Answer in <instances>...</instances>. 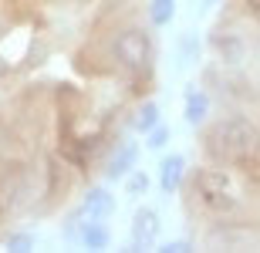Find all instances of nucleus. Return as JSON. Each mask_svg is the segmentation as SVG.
Returning <instances> with one entry per match:
<instances>
[{
  "instance_id": "9b49d317",
  "label": "nucleus",
  "mask_w": 260,
  "mask_h": 253,
  "mask_svg": "<svg viewBox=\"0 0 260 253\" xmlns=\"http://www.w3.org/2000/svg\"><path fill=\"white\" fill-rule=\"evenodd\" d=\"M183 115H186V122H189V125H196V128H203L206 122H210V95H206L200 85H189V88H186Z\"/></svg>"
},
{
  "instance_id": "6e6552de",
  "label": "nucleus",
  "mask_w": 260,
  "mask_h": 253,
  "mask_svg": "<svg viewBox=\"0 0 260 253\" xmlns=\"http://www.w3.org/2000/svg\"><path fill=\"white\" fill-rule=\"evenodd\" d=\"M210 44H213V51L220 54V61L223 64H243L247 61V54H250V44L243 41V34L240 30H216L210 38Z\"/></svg>"
},
{
  "instance_id": "a211bd4d",
  "label": "nucleus",
  "mask_w": 260,
  "mask_h": 253,
  "mask_svg": "<svg viewBox=\"0 0 260 253\" xmlns=\"http://www.w3.org/2000/svg\"><path fill=\"white\" fill-rule=\"evenodd\" d=\"M145 142H149V149H166V142H169V128L159 122L152 132H145Z\"/></svg>"
},
{
  "instance_id": "f3484780",
  "label": "nucleus",
  "mask_w": 260,
  "mask_h": 253,
  "mask_svg": "<svg viewBox=\"0 0 260 253\" xmlns=\"http://www.w3.org/2000/svg\"><path fill=\"white\" fill-rule=\"evenodd\" d=\"M7 246L14 253H27V250H34V236L24 233V230H20V233H10L7 236Z\"/></svg>"
},
{
  "instance_id": "ddd939ff",
  "label": "nucleus",
  "mask_w": 260,
  "mask_h": 253,
  "mask_svg": "<svg viewBox=\"0 0 260 253\" xmlns=\"http://www.w3.org/2000/svg\"><path fill=\"white\" fill-rule=\"evenodd\" d=\"M78 243L85 246V250H108V246H112V230L105 226V220H88L85 216Z\"/></svg>"
},
{
  "instance_id": "7ed1b4c3",
  "label": "nucleus",
  "mask_w": 260,
  "mask_h": 253,
  "mask_svg": "<svg viewBox=\"0 0 260 253\" xmlns=\"http://www.w3.org/2000/svg\"><path fill=\"white\" fill-rule=\"evenodd\" d=\"M189 193H193L196 206H203L210 216H226L240 209V196H237V186H233L226 166H200L189 175Z\"/></svg>"
},
{
  "instance_id": "1a4fd4ad",
  "label": "nucleus",
  "mask_w": 260,
  "mask_h": 253,
  "mask_svg": "<svg viewBox=\"0 0 260 253\" xmlns=\"http://www.w3.org/2000/svg\"><path fill=\"white\" fill-rule=\"evenodd\" d=\"M139 166V146L135 142H128V138H122L115 149H112V156H108V162H105V179H125L132 169Z\"/></svg>"
},
{
  "instance_id": "b1692460",
  "label": "nucleus",
  "mask_w": 260,
  "mask_h": 253,
  "mask_svg": "<svg viewBox=\"0 0 260 253\" xmlns=\"http://www.w3.org/2000/svg\"><path fill=\"white\" fill-rule=\"evenodd\" d=\"M206 4H213V0H206Z\"/></svg>"
},
{
  "instance_id": "412c9836",
  "label": "nucleus",
  "mask_w": 260,
  "mask_h": 253,
  "mask_svg": "<svg viewBox=\"0 0 260 253\" xmlns=\"http://www.w3.org/2000/svg\"><path fill=\"white\" fill-rule=\"evenodd\" d=\"M159 250L162 253H183V250H189V240H173V243H162Z\"/></svg>"
},
{
  "instance_id": "f03ea898",
  "label": "nucleus",
  "mask_w": 260,
  "mask_h": 253,
  "mask_svg": "<svg viewBox=\"0 0 260 253\" xmlns=\"http://www.w3.org/2000/svg\"><path fill=\"white\" fill-rule=\"evenodd\" d=\"M105 54H108V61H112V68L132 85V91H142L145 81H152L155 44H152V34L145 27H139V24L118 27L115 34L108 38Z\"/></svg>"
},
{
  "instance_id": "aec40b11",
  "label": "nucleus",
  "mask_w": 260,
  "mask_h": 253,
  "mask_svg": "<svg viewBox=\"0 0 260 253\" xmlns=\"http://www.w3.org/2000/svg\"><path fill=\"white\" fill-rule=\"evenodd\" d=\"M240 7H243V14L260 27V0H240Z\"/></svg>"
},
{
  "instance_id": "0eeeda50",
  "label": "nucleus",
  "mask_w": 260,
  "mask_h": 253,
  "mask_svg": "<svg viewBox=\"0 0 260 253\" xmlns=\"http://www.w3.org/2000/svg\"><path fill=\"white\" fill-rule=\"evenodd\" d=\"M159 233H162V220L152 206H139L132 213V226H128V236H132V250H152L159 243Z\"/></svg>"
},
{
  "instance_id": "9d476101",
  "label": "nucleus",
  "mask_w": 260,
  "mask_h": 253,
  "mask_svg": "<svg viewBox=\"0 0 260 253\" xmlns=\"http://www.w3.org/2000/svg\"><path fill=\"white\" fill-rule=\"evenodd\" d=\"M78 209H81L88 220H108V216L115 213V196H112V189H105V186H95V189L85 193V199H81Z\"/></svg>"
},
{
  "instance_id": "39448f33",
  "label": "nucleus",
  "mask_w": 260,
  "mask_h": 253,
  "mask_svg": "<svg viewBox=\"0 0 260 253\" xmlns=\"http://www.w3.org/2000/svg\"><path fill=\"white\" fill-rule=\"evenodd\" d=\"M68 162L54 152V156H44V169H41V196H44V203L38 206L41 213H51L54 206L71 193V172H68Z\"/></svg>"
},
{
  "instance_id": "dca6fc26",
  "label": "nucleus",
  "mask_w": 260,
  "mask_h": 253,
  "mask_svg": "<svg viewBox=\"0 0 260 253\" xmlns=\"http://www.w3.org/2000/svg\"><path fill=\"white\" fill-rule=\"evenodd\" d=\"M149 193V172H142V169H132V172L125 175V196H132V199H139V196Z\"/></svg>"
},
{
  "instance_id": "f257e3e1",
  "label": "nucleus",
  "mask_w": 260,
  "mask_h": 253,
  "mask_svg": "<svg viewBox=\"0 0 260 253\" xmlns=\"http://www.w3.org/2000/svg\"><path fill=\"white\" fill-rule=\"evenodd\" d=\"M200 152L206 162L226 169H243L260 152V125L240 112H226L220 118H210L200 128Z\"/></svg>"
},
{
  "instance_id": "20e7f679",
  "label": "nucleus",
  "mask_w": 260,
  "mask_h": 253,
  "mask_svg": "<svg viewBox=\"0 0 260 253\" xmlns=\"http://www.w3.org/2000/svg\"><path fill=\"white\" fill-rule=\"evenodd\" d=\"M0 193L7 203V213H24V209H38L41 206V179L38 169H30L27 162H4V175H0Z\"/></svg>"
},
{
  "instance_id": "423d86ee",
  "label": "nucleus",
  "mask_w": 260,
  "mask_h": 253,
  "mask_svg": "<svg viewBox=\"0 0 260 253\" xmlns=\"http://www.w3.org/2000/svg\"><path fill=\"white\" fill-rule=\"evenodd\" d=\"M54 112H58V135L68 138L78 132V122L85 118L88 112V98L71 85H61L54 91Z\"/></svg>"
},
{
  "instance_id": "4be33fe9",
  "label": "nucleus",
  "mask_w": 260,
  "mask_h": 253,
  "mask_svg": "<svg viewBox=\"0 0 260 253\" xmlns=\"http://www.w3.org/2000/svg\"><path fill=\"white\" fill-rule=\"evenodd\" d=\"M10 68H14V64H10V61H7V58H0V78H4V75H7V71H10Z\"/></svg>"
},
{
  "instance_id": "f8f14e48",
  "label": "nucleus",
  "mask_w": 260,
  "mask_h": 253,
  "mask_svg": "<svg viewBox=\"0 0 260 253\" xmlns=\"http://www.w3.org/2000/svg\"><path fill=\"white\" fill-rule=\"evenodd\" d=\"M183 175H186V159L176 152V156H166L159 162V186H162L166 196H173L179 186H183Z\"/></svg>"
},
{
  "instance_id": "4468645a",
  "label": "nucleus",
  "mask_w": 260,
  "mask_h": 253,
  "mask_svg": "<svg viewBox=\"0 0 260 253\" xmlns=\"http://www.w3.org/2000/svg\"><path fill=\"white\" fill-rule=\"evenodd\" d=\"M159 122H162L159 105H155V101H142V105H139V112H135V118H132V128L139 132V135H145V132H152Z\"/></svg>"
},
{
  "instance_id": "6ab92c4d",
  "label": "nucleus",
  "mask_w": 260,
  "mask_h": 253,
  "mask_svg": "<svg viewBox=\"0 0 260 253\" xmlns=\"http://www.w3.org/2000/svg\"><path fill=\"white\" fill-rule=\"evenodd\" d=\"M243 172H247L250 186H257V189H260V152H257V159H250V162L243 166Z\"/></svg>"
},
{
  "instance_id": "2eb2a0df",
  "label": "nucleus",
  "mask_w": 260,
  "mask_h": 253,
  "mask_svg": "<svg viewBox=\"0 0 260 253\" xmlns=\"http://www.w3.org/2000/svg\"><path fill=\"white\" fill-rule=\"evenodd\" d=\"M145 14H149V24L152 27H169L173 17H176V0H149Z\"/></svg>"
},
{
  "instance_id": "5701e85b",
  "label": "nucleus",
  "mask_w": 260,
  "mask_h": 253,
  "mask_svg": "<svg viewBox=\"0 0 260 253\" xmlns=\"http://www.w3.org/2000/svg\"><path fill=\"white\" fill-rule=\"evenodd\" d=\"M7 216V203H4V193H0V220Z\"/></svg>"
}]
</instances>
